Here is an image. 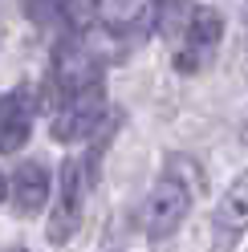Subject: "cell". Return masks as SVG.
Segmentation results:
<instances>
[{
    "mask_svg": "<svg viewBox=\"0 0 248 252\" xmlns=\"http://www.w3.org/2000/svg\"><path fill=\"white\" fill-rule=\"evenodd\" d=\"M187 208H191V187L183 179H175V175H167V179L155 183V191L147 195L143 212H138V224H143V232L151 240H167V236L183 224Z\"/></svg>",
    "mask_w": 248,
    "mask_h": 252,
    "instance_id": "6da1fadb",
    "label": "cell"
},
{
    "mask_svg": "<svg viewBox=\"0 0 248 252\" xmlns=\"http://www.w3.org/2000/svg\"><path fill=\"white\" fill-rule=\"evenodd\" d=\"M49 82H53V90L65 94V98H73V94H82V90L102 82V57L90 49L86 41H61L53 49Z\"/></svg>",
    "mask_w": 248,
    "mask_h": 252,
    "instance_id": "7a4b0ae2",
    "label": "cell"
},
{
    "mask_svg": "<svg viewBox=\"0 0 248 252\" xmlns=\"http://www.w3.org/2000/svg\"><path fill=\"white\" fill-rule=\"evenodd\" d=\"M102 118H106V90L98 82V86L65 98V106L53 118V138L57 143H82V138H90L102 126Z\"/></svg>",
    "mask_w": 248,
    "mask_h": 252,
    "instance_id": "3957f363",
    "label": "cell"
},
{
    "mask_svg": "<svg viewBox=\"0 0 248 252\" xmlns=\"http://www.w3.org/2000/svg\"><path fill=\"white\" fill-rule=\"evenodd\" d=\"M220 37H224L220 8H208V4L191 8V12H187V49L175 53V69H179V73H195V69L212 57V49L220 45Z\"/></svg>",
    "mask_w": 248,
    "mask_h": 252,
    "instance_id": "277c9868",
    "label": "cell"
},
{
    "mask_svg": "<svg viewBox=\"0 0 248 252\" xmlns=\"http://www.w3.org/2000/svg\"><path fill=\"white\" fill-rule=\"evenodd\" d=\"M82 195H86V171L77 159L61 163V199L49 216V244H65L82 224Z\"/></svg>",
    "mask_w": 248,
    "mask_h": 252,
    "instance_id": "5b68a950",
    "label": "cell"
},
{
    "mask_svg": "<svg viewBox=\"0 0 248 252\" xmlns=\"http://www.w3.org/2000/svg\"><path fill=\"white\" fill-rule=\"evenodd\" d=\"M37 90L33 86H17L12 94L0 98V155L17 151L29 143V130H33V114H37Z\"/></svg>",
    "mask_w": 248,
    "mask_h": 252,
    "instance_id": "8992f818",
    "label": "cell"
},
{
    "mask_svg": "<svg viewBox=\"0 0 248 252\" xmlns=\"http://www.w3.org/2000/svg\"><path fill=\"white\" fill-rule=\"evenodd\" d=\"M8 187H12V208H17L21 216H33V212H41L45 203H49V187H53L49 167L29 159V163H21L17 171H12Z\"/></svg>",
    "mask_w": 248,
    "mask_h": 252,
    "instance_id": "52a82bcc",
    "label": "cell"
},
{
    "mask_svg": "<svg viewBox=\"0 0 248 252\" xmlns=\"http://www.w3.org/2000/svg\"><path fill=\"white\" fill-rule=\"evenodd\" d=\"M212 220H216V232H224V236H236V232L248 228V171L224 191Z\"/></svg>",
    "mask_w": 248,
    "mask_h": 252,
    "instance_id": "ba28073f",
    "label": "cell"
},
{
    "mask_svg": "<svg viewBox=\"0 0 248 252\" xmlns=\"http://www.w3.org/2000/svg\"><path fill=\"white\" fill-rule=\"evenodd\" d=\"M61 4H65V0H25V12L37 25H49L53 17H61Z\"/></svg>",
    "mask_w": 248,
    "mask_h": 252,
    "instance_id": "9c48e42d",
    "label": "cell"
},
{
    "mask_svg": "<svg viewBox=\"0 0 248 252\" xmlns=\"http://www.w3.org/2000/svg\"><path fill=\"white\" fill-rule=\"evenodd\" d=\"M0 199H4V175H0Z\"/></svg>",
    "mask_w": 248,
    "mask_h": 252,
    "instance_id": "30bf717a",
    "label": "cell"
},
{
    "mask_svg": "<svg viewBox=\"0 0 248 252\" xmlns=\"http://www.w3.org/2000/svg\"><path fill=\"white\" fill-rule=\"evenodd\" d=\"M244 138H248V122H244Z\"/></svg>",
    "mask_w": 248,
    "mask_h": 252,
    "instance_id": "8fae6325",
    "label": "cell"
},
{
    "mask_svg": "<svg viewBox=\"0 0 248 252\" xmlns=\"http://www.w3.org/2000/svg\"><path fill=\"white\" fill-rule=\"evenodd\" d=\"M12 252H25V248H12Z\"/></svg>",
    "mask_w": 248,
    "mask_h": 252,
    "instance_id": "7c38bea8",
    "label": "cell"
},
{
    "mask_svg": "<svg viewBox=\"0 0 248 252\" xmlns=\"http://www.w3.org/2000/svg\"><path fill=\"white\" fill-rule=\"evenodd\" d=\"M122 4H130V0H122Z\"/></svg>",
    "mask_w": 248,
    "mask_h": 252,
    "instance_id": "4fadbf2b",
    "label": "cell"
}]
</instances>
